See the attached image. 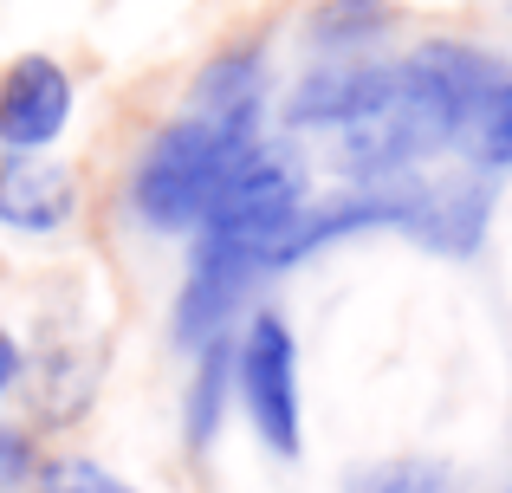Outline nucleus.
<instances>
[{"label":"nucleus","mask_w":512,"mask_h":493,"mask_svg":"<svg viewBox=\"0 0 512 493\" xmlns=\"http://www.w3.org/2000/svg\"><path fill=\"white\" fill-rule=\"evenodd\" d=\"M389 91H396V65H325V72L292 85L286 124L292 130H344L357 117H370Z\"/></svg>","instance_id":"8"},{"label":"nucleus","mask_w":512,"mask_h":493,"mask_svg":"<svg viewBox=\"0 0 512 493\" xmlns=\"http://www.w3.org/2000/svg\"><path fill=\"white\" fill-rule=\"evenodd\" d=\"M260 117H266V104H195L188 98L156 130V143L143 150L137 176H130L137 215L163 234L201 228L221 182L260 150Z\"/></svg>","instance_id":"2"},{"label":"nucleus","mask_w":512,"mask_h":493,"mask_svg":"<svg viewBox=\"0 0 512 493\" xmlns=\"http://www.w3.org/2000/svg\"><path fill=\"white\" fill-rule=\"evenodd\" d=\"M234 390L247 403V422L273 455H299L305 422H299V344H292L279 312H253L234 344Z\"/></svg>","instance_id":"4"},{"label":"nucleus","mask_w":512,"mask_h":493,"mask_svg":"<svg viewBox=\"0 0 512 493\" xmlns=\"http://www.w3.org/2000/svg\"><path fill=\"white\" fill-rule=\"evenodd\" d=\"M227 377H234V351L221 338L195 351V377H188V403H182V435L188 448H208L214 429H221V409H227Z\"/></svg>","instance_id":"10"},{"label":"nucleus","mask_w":512,"mask_h":493,"mask_svg":"<svg viewBox=\"0 0 512 493\" xmlns=\"http://www.w3.org/2000/svg\"><path fill=\"white\" fill-rule=\"evenodd\" d=\"M389 33V0H325V7L312 13V46L318 52H357L370 46V39Z\"/></svg>","instance_id":"11"},{"label":"nucleus","mask_w":512,"mask_h":493,"mask_svg":"<svg viewBox=\"0 0 512 493\" xmlns=\"http://www.w3.org/2000/svg\"><path fill=\"white\" fill-rule=\"evenodd\" d=\"M260 273V266L247 260V253L221 247V241H195V260H188V279L182 292H175V344L182 351H201V344L221 338V325L234 318V305L247 299V279Z\"/></svg>","instance_id":"7"},{"label":"nucleus","mask_w":512,"mask_h":493,"mask_svg":"<svg viewBox=\"0 0 512 493\" xmlns=\"http://www.w3.org/2000/svg\"><path fill=\"white\" fill-rule=\"evenodd\" d=\"M39 468V448L20 422H0V493H20Z\"/></svg>","instance_id":"15"},{"label":"nucleus","mask_w":512,"mask_h":493,"mask_svg":"<svg viewBox=\"0 0 512 493\" xmlns=\"http://www.w3.org/2000/svg\"><path fill=\"white\" fill-rule=\"evenodd\" d=\"M461 150L474 156L480 169H512V78L487 98V111H480L474 124H467Z\"/></svg>","instance_id":"13"},{"label":"nucleus","mask_w":512,"mask_h":493,"mask_svg":"<svg viewBox=\"0 0 512 493\" xmlns=\"http://www.w3.org/2000/svg\"><path fill=\"white\" fill-rule=\"evenodd\" d=\"M299 208H305V169L292 163V150L260 143V150L221 182V195L208 202L201 241H221V247L247 253V260L266 273V266H279V247H286Z\"/></svg>","instance_id":"3"},{"label":"nucleus","mask_w":512,"mask_h":493,"mask_svg":"<svg viewBox=\"0 0 512 493\" xmlns=\"http://www.w3.org/2000/svg\"><path fill=\"white\" fill-rule=\"evenodd\" d=\"M506 65L480 46H435L409 52L396 65V91L376 104L370 117L344 124V143H338V163L350 169V182H396V176H415L428 156L454 150L467 137L487 98L506 85Z\"/></svg>","instance_id":"1"},{"label":"nucleus","mask_w":512,"mask_h":493,"mask_svg":"<svg viewBox=\"0 0 512 493\" xmlns=\"http://www.w3.org/2000/svg\"><path fill=\"white\" fill-rule=\"evenodd\" d=\"M20 377H26V351H20V338H13V331L0 325V396H7Z\"/></svg>","instance_id":"16"},{"label":"nucleus","mask_w":512,"mask_h":493,"mask_svg":"<svg viewBox=\"0 0 512 493\" xmlns=\"http://www.w3.org/2000/svg\"><path fill=\"white\" fill-rule=\"evenodd\" d=\"M72 72L52 52H20L0 72V156H46L72 124Z\"/></svg>","instance_id":"5"},{"label":"nucleus","mask_w":512,"mask_h":493,"mask_svg":"<svg viewBox=\"0 0 512 493\" xmlns=\"http://www.w3.org/2000/svg\"><path fill=\"white\" fill-rule=\"evenodd\" d=\"M344 493H454V468L428 455H396V461H376V468L350 474Z\"/></svg>","instance_id":"12"},{"label":"nucleus","mask_w":512,"mask_h":493,"mask_svg":"<svg viewBox=\"0 0 512 493\" xmlns=\"http://www.w3.org/2000/svg\"><path fill=\"white\" fill-rule=\"evenodd\" d=\"M493 202H500V182H493L487 169H461V176H422L409 241H422L428 253H448V260H467V253H480V241H487Z\"/></svg>","instance_id":"6"},{"label":"nucleus","mask_w":512,"mask_h":493,"mask_svg":"<svg viewBox=\"0 0 512 493\" xmlns=\"http://www.w3.org/2000/svg\"><path fill=\"white\" fill-rule=\"evenodd\" d=\"M78 215V176L46 156H0V228L59 234Z\"/></svg>","instance_id":"9"},{"label":"nucleus","mask_w":512,"mask_h":493,"mask_svg":"<svg viewBox=\"0 0 512 493\" xmlns=\"http://www.w3.org/2000/svg\"><path fill=\"white\" fill-rule=\"evenodd\" d=\"M26 493H137V487L117 481L111 468H98V461H85V455H59V461H39Z\"/></svg>","instance_id":"14"}]
</instances>
